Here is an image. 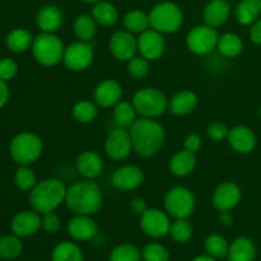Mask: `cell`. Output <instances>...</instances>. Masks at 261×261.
<instances>
[{
	"mask_svg": "<svg viewBox=\"0 0 261 261\" xmlns=\"http://www.w3.org/2000/svg\"><path fill=\"white\" fill-rule=\"evenodd\" d=\"M129 133L133 149L143 158H149L158 153L165 142V129L153 119H138L129 127Z\"/></svg>",
	"mask_w": 261,
	"mask_h": 261,
	"instance_id": "1",
	"label": "cell"
},
{
	"mask_svg": "<svg viewBox=\"0 0 261 261\" xmlns=\"http://www.w3.org/2000/svg\"><path fill=\"white\" fill-rule=\"evenodd\" d=\"M103 196L101 189L96 182L81 181L66 190L65 201L68 209L74 214L79 216H92L101 209Z\"/></svg>",
	"mask_w": 261,
	"mask_h": 261,
	"instance_id": "2",
	"label": "cell"
},
{
	"mask_svg": "<svg viewBox=\"0 0 261 261\" xmlns=\"http://www.w3.org/2000/svg\"><path fill=\"white\" fill-rule=\"evenodd\" d=\"M66 190L68 189L59 178H46V180L40 181L31 190V206L38 214L55 212V209L65 201Z\"/></svg>",
	"mask_w": 261,
	"mask_h": 261,
	"instance_id": "3",
	"label": "cell"
},
{
	"mask_svg": "<svg viewBox=\"0 0 261 261\" xmlns=\"http://www.w3.org/2000/svg\"><path fill=\"white\" fill-rule=\"evenodd\" d=\"M150 28L163 33H175L181 28L184 13L177 4L162 2L155 4L149 12Z\"/></svg>",
	"mask_w": 261,
	"mask_h": 261,
	"instance_id": "4",
	"label": "cell"
},
{
	"mask_svg": "<svg viewBox=\"0 0 261 261\" xmlns=\"http://www.w3.org/2000/svg\"><path fill=\"white\" fill-rule=\"evenodd\" d=\"M65 47L63 41L54 33L42 32L33 40L32 54L43 66H55L63 61Z\"/></svg>",
	"mask_w": 261,
	"mask_h": 261,
	"instance_id": "5",
	"label": "cell"
},
{
	"mask_svg": "<svg viewBox=\"0 0 261 261\" xmlns=\"http://www.w3.org/2000/svg\"><path fill=\"white\" fill-rule=\"evenodd\" d=\"M42 140L33 133H20L10 142L9 152L13 161L22 166L33 163L42 154Z\"/></svg>",
	"mask_w": 261,
	"mask_h": 261,
	"instance_id": "6",
	"label": "cell"
},
{
	"mask_svg": "<svg viewBox=\"0 0 261 261\" xmlns=\"http://www.w3.org/2000/svg\"><path fill=\"white\" fill-rule=\"evenodd\" d=\"M133 106L142 117L154 119L165 114L168 109V99L160 89L145 87L134 94Z\"/></svg>",
	"mask_w": 261,
	"mask_h": 261,
	"instance_id": "7",
	"label": "cell"
},
{
	"mask_svg": "<svg viewBox=\"0 0 261 261\" xmlns=\"http://www.w3.org/2000/svg\"><path fill=\"white\" fill-rule=\"evenodd\" d=\"M166 212L175 219L189 218L195 209V198L189 189L176 186L170 189L165 196Z\"/></svg>",
	"mask_w": 261,
	"mask_h": 261,
	"instance_id": "8",
	"label": "cell"
},
{
	"mask_svg": "<svg viewBox=\"0 0 261 261\" xmlns=\"http://www.w3.org/2000/svg\"><path fill=\"white\" fill-rule=\"evenodd\" d=\"M219 35L216 28L208 24L195 25L186 36V45L196 55H208L218 45Z\"/></svg>",
	"mask_w": 261,
	"mask_h": 261,
	"instance_id": "9",
	"label": "cell"
},
{
	"mask_svg": "<svg viewBox=\"0 0 261 261\" xmlns=\"http://www.w3.org/2000/svg\"><path fill=\"white\" fill-rule=\"evenodd\" d=\"M94 53L92 45L84 41H78L65 47L63 63L69 70L83 71L93 63Z\"/></svg>",
	"mask_w": 261,
	"mask_h": 261,
	"instance_id": "10",
	"label": "cell"
},
{
	"mask_svg": "<svg viewBox=\"0 0 261 261\" xmlns=\"http://www.w3.org/2000/svg\"><path fill=\"white\" fill-rule=\"evenodd\" d=\"M140 228L152 239H162L170 234L171 221L166 213L160 209H147L140 216Z\"/></svg>",
	"mask_w": 261,
	"mask_h": 261,
	"instance_id": "11",
	"label": "cell"
},
{
	"mask_svg": "<svg viewBox=\"0 0 261 261\" xmlns=\"http://www.w3.org/2000/svg\"><path fill=\"white\" fill-rule=\"evenodd\" d=\"M133 143L130 133L124 127L112 130L105 142V152L112 161H124L132 153Z\"/></svg>",
	"mask_w": 261,
	"mask_h": 261,
	"instance_id": "12",
	"label": "cell"
},
{
	"mask_svg": "<svg viewBox=\"0 0 261 261\" xmlns=\"http://www.w3.org/2000/svg\"><path fill=\"white\" fill-rule=\"evenodd\" d=\"M137 40L138 51L140 53V56L145 58L147 60H157L165 53V38H163L162 33L153 28L140 33Z\"/></svg>",
	"mask_w": 261,
	"mask_h": 261,
	"instance_id": "13",
	"label": "cell"
},
{
	"mask_svg": "<svg viewBox=\"0 0 261 261\" xmlns=\"http://www.w3.org/2000/svg\"><path fill=\"white\" fill-rule=\"evenodd\" d=\"M110 51L121 61H129L138 51V40L129 31H117L110 40Z\"/></svg>",
	"mask_w": 261,
	"mask_h": 261,
	"instance_id": "14",
	"label": "cell"
},
{
	"mask_svg": "<svg viewBox=\"0 0 261 261\" xmlns=\"http://www.w3.org/2000/svg\"><path fill=\"white\" fill-rule=\"evenodd\" d=\"M144 181V173L142 168L134 165L121 166L112 173L111 182L115 189L121 191L135 190Z\"/></svg>",
	"mask_w": 261,
	"mask_h": 261,
	"instance_id": "15",
	"label": "cell"
},
{
	"mask_svg": "<svg viewBox=\"0 0 261 261\" xmlns=\"http://www.w3.org/2000/svg\"><path fill=\"white\" fill-rule=\"evenodd\" d=\"M122 97V87L114 79H106L97 84L94 89V102L101 109L115 107Z\"/></svg>",
	"mask_w": 261,
	"mask_h": 261,
	"instance_id": "16",
	"label": "cell"
},
{
	"mask_svg": "<svg viewBox=\"0 0 261 261\" xmlns=\"http://www.w3.org/2000/svg\"><path fill=\"white\" fill-rule=\"evenodd\" d=\"M242 198L241 189L234 182H223L213 194V205L217 211L229 212L240 203Z\"/></svg>",
	"mask_w": 261,
	"mask_h": 261,
	"instance_id": "17",
	"label": "cell"
},
{
	"mask_svg": "<svg viewBox=\"0 0 261 261\" xmlns=\"http://www.w3.org/2000/svg\"><path fill=\"white\" fill-rule=\"evenodd\" d=\"M12 232L18 237H31L41 228V217L35 211H24L15 214L10 222Z\"/></svg>",
	"mask_w": 261,
	"mask_h": 261,
	"instance_id": "18",
	"label": "cell"
},
{
	"mask_svg": "<svg viewBox=\"0 0 261 261\" xmlns=\"http://www.w3.org/2000/svg\"><path fill=\"white\" fill-rule=\"evenodd\" d=\"M97 232H98V226L91 218V216L75 214V217L68 222V233L75 241H91L96 237Z\"/></svg>",
	"mask_w": 261,
	"mask_h": 261,
	"instance_id": "19",
	"label": "cell"
},
{
	"mask_svg": "<svg viewBox=\"0 0 261 261\" xmlns=\"http://www.w3.org/2000/svg\"><path fill=\"white\" fill-rule=\"evenodd\" d=\"M227 139H228L232 149L241 154L250 153L251 150H254L255 145H256V137H255L254 132L244 125H237V126L229 129Z\"/></svg>",
	"mask_w": 261,
	"mask_h": 261,
	"instance_id": "20",
	"label": "cell"
},
{
	"mask_svg": "<svg viewBox=\"0 0 261 261\" xmlns=\"http://www.w3.org/2000/svg\"><path fill=\"white\" fill-rule=\"evenodd\" d=\"M231 15V5L227 0H211L205 5L203 18L205 24L217 28L223 25Z\"/></svg>",
	"mask_w": 261,
	"mask_h": 261,
	"instance_id": "21",
	"label": "cell"
},
{
	"mask_svg": "<svg viewBox=\"0 0 261 261\" xmlns=\"http://www.w3.org/2000/svg\"><path fill=\"white\" fill-rule=\"evenodd\" d=\"M75 165L78 172L88 180L97 178L103 170V161H102L101 155L93 150H86V152L81 153L76 158Z\"/></svg>",
	"mask_w": 261,
	"mask_h": 261,
	"instance_id": "22",
	"label": "cell"
},
{
	"mask_svg": "<svg viewBox=\"0 0 261 261\" xmlns=\"http://www.w3.org/2000/svg\"><path fill=\"white\" fill-rule=\"evenodd\" d=\"M64 17L56 5H45L38 10L36 23L42 32L54 33L63 25Z\"/></svg>",
	"mask_w": 261,
	"mask_h": 261,
	"instance_id": "23",
	"label": "cell"
},
{
	"mask_svg": "<svg viewBox=\"0 0 261 261\" xmlns=\"http://www.w3.org/2000/svg\"><path fill=\"white\" fill-rule=\"evenodd\" d=\"M256 257V247L247 237H239L228 247V261H254Z\"/></svg>",
	"mask_w": 261,
	"mask_h": 261,
	"instance_id": "24",
	"label": "cell"
},
{
	"mask_svg": "<svg viewBox=\"0 0 261 261\" xmlns=\"http://www.w3.org/2000/svg\"><path fill=\"white\" fill-rule=\"evenodd\" d=\"M196 166L195 153L189 152V150H178L177 153L171 157L170 160V171L177 177H185L190 175Z\"/></svg>",
	"mask_w": 261,
	"mask_h": 261,
	"instance_id": "25",
	"label": "cell"
},
{
	"mask_svg": "<svg viewBox=\"0 0 261 261\" xmlns=\"http://www.w3.org/2000/svg\"><path fill=\"white\" fill-rule=\"evenodd\" d=\"M198 106V97L191 91H181L168 102V109L176 116H184L194 111Z\"/></svg>",
	"mask_w": 261,
	"mask_h": 261,
	"instance_id": "26",
	"label": "cell"
},
{
	"mask_svg": "<svg viewBox=\"0 0 261 261\" xmlns=\"http://www.w3.org/2000/svg\"><path fill=\"white\" fill-rule=\"evenodd\" d=\"M234 14L240 24H252L261 15V0H241L237 4Z\"/></svg>",
	"mask_w": 261,
	"mask_h": 261,
	"instance_id": "27",
	"label": "cell"
},
{
	"mask_svg": "<svg viewBox=\"0 0 261 261\" xmlns=\"http://www.w3.org/2000/svg\"><path fill=\"white\" fill-rule=\"evenodd\" d=\"M92 17L94 18L97 24H101L103 27H111L119 19V12L114 4L101 0V2L93 4Z\"/></svg>",
	"mask_w": 261,
	"mask_h": 261,
	"instance_id": "28",
	"label": "cell"
},
{
	"mask_svg": "<svg viewBox=\"0 0 261 261\" xmlns=\"http://www.w3.org/2000/svg\"><path fill=\"white\" fill-rule=\"evenodd\" d=\"M217 48L224 58L233 59L239 56L244 50V41L236 33H224V35L219 36Z\"/></svg>",
	"mask_w": 261,
	"mask_h": 261,
	"instance_id": "29",
	"label": "cell"
},
{
	"mask_svg": "<svg viewBox=\"0 0 261 261\" xmlns=\"http://www.w3.org/2000/svg\"><path fill=\"white\" fill-rule=\"evenodd\" d=\"M51 261H83V251L74 242L63 241L54 247Z\"/></svg>",
	"mask_w": 261,
	"mask_h": 261,
	"instance_id": "30",
	"label": "cell"
},
{
	"mask_svg": "<svg viewBox=\"0 0 261 261\" xmlns=\"http://www.w3.org/2000/svg\"><path fill=\"white\" fill-rule=\"evenodd\" d=\"M74 33L76 37L84 42H89L97 33V22L89 14H79L74 20Z\"/></svg>",
	"mask_w": 261,
	"mask_h": 261,
	"instance_id": "31",
	"label": "cell"
},
{
	"mask_svg": "<svg viewBox=\"0 0 261 261\" xmlns=\"http://www.w3.org/2000/svg\"><path fill=\"white\" fill-rule=\"evenodd\" d=\"M35 38L32 37V33L24 28H17L13 30L7 36V46L13 53H23L32 47V43Z\"/></svg>",
	"mask_w": 261,
	"mask_h": 261,
	"instance_id": "32",
	"label": "cell"
},
{
	"mask_svg": "<svg viewBox=\"0 0 261 261\" xmlns=\"http://www.w3.org/2000/svg\"><path fill=\"white\" fill-rule=\"evenodd\" d=\"M137 110L129 102H119L114 107V121L117 127L129 129L137 121Z\"/></svg>",
	"mask_w": 261,
	"mask_h": 261,
	"instance_id": "33",
	"label": "cell"
},
{
	"mask_svg": "<svg viewBox=\"0 0 261 261\" xmlns=\"http://www.w3.org/2000/svg\"><path fill=\"white\" fill-rule=\"evenodd\" d=\"M124 27L132 33H143L150 28L149 14L142 10H132L125 14Z\"/></svg>",
	"mask_w": 261,
	"mask_h": 261,
	"instance_id": "34",
	"label": "cell"
},
{
	"mask_svg": "<svg viewBox=\"0 0 261 261\" xmlns=\"http://www.w3.org/2000/svg\"><path fill=\"white\" fill-rule=\"evenodd\" d=\"M228 242L222 234L212 233L205 240V250L209 256L214 259H223L228 254Z\"/></svg>",
	"mask_w": 261,
	"mask_h": 261,
	"instance_id": "35",
	"label": "cell"
},
{
	"mask_svg": "<svg viewBox=\"0 0 261 261\" xmlns=\"http://www.w3.org/2000/svg\"><path fill=\"white\" fill-rule=\"evenodd\" d=\"M23 251V244L20 237L4 236L0 239V257L5 260H13L19 256Z\"/></svg>",
	"mask_w": 261,
	"mask_h": 261,
	"instance_id": "36",
	"label": "cell"
},
{
	"mask_svg": "<svg viewBox=\"0 0 261 261\" xmlns=\"http://www.w3.org/2000/svg\"><path fill=\"white\" fill-rule=\"evenodd\" d=\"M170 236L177 244H186L193 237V226L188 218H178L171 222Z\"/></svg>",
	"mask_w": 261,
	"mask_h": 261,
	"instance_id": "37",
	"label": "cell"
},
{
	"mask_svg": "<svg viewBox=\"0 0 261 261\" xmlns=\"http://www.w3.org/2000/svg\"><path fill=\"white\" fill-rule=\"evenodd\" d=\"M73 116L78 122L88 124L98 116V106L91 101H79L74 105Z\"/></svg>",
	"mask_w": 261,
	"mask_h": 261,
	"instance_id": "38",
	"label": "cell"
},
{
	"mask_svg": "<svg viewBox=\"0 0 261 261\" xmlns=\"http://www.w3.org/2000/svg\"><path fill=\"white\" fill-rule=\"evenodd\" d=\"M109 261H142V251L133 244L117 245L110 254Z\"/></svg>",
	"mask_w": 261,
	"mask_h": 261,
	"instance_id": "39",
	"label": "cell"
},
{
	"mask_svg": "<svg viewBox=\"0 0 261 261\" xmlns=\"http://www.w3.org/2000/svg\"><path fill=\"white\" fill-rule=\"evenodd\" d=\"M143 261H170V252L163 245L157 242L147 244L142 250Z\"/></svg>",
	"mask_w": 261,
	"mask_h": 261,
	"instance_id": "40",
	"label": "cell"
},
{
	"mask_svg": "<svg viewBox=\"0 0 261 261\" xmlns=\"http://www.w3.org/2000/svg\"><path fill=\"white\" fill-rule=\"evenodd\" d=\"M15 185L23 191H31L36 186V175L27 166H22L17 170L14 176Z\"/></svg>",
	"mask_w": 261,
	"mask_h": 261,
	"instance_id": "41",
	"label": "cell"
},
{
	"mask_svg": "<svg viewBox=\"0 0 261 261\" xmlns=\"http://www.w3.org/2000/svg\"><path fill=\"white\" fill-rule=\"evenodd\" d=\"M149 60L143 56H134L127 61V71L134 79H144L149 74Z\"/></svg>",
	"mask_w": 261,
	"mask_h": 261,
	"instance_id": "42",
	"label": "cell"
},
{
	"mask_svg": "<svg viewBox=\"0 0 261 261\" xmlns=\"http://www.w3.org/2000/svg\"><path fill=\"white\" fill-rule=\"evenodd\" d=\"M61 221L55 212L42 214L41 217V228L45 229L47 233H56L60 229Z\"/></svg>",
	"mask_w": 261,
	"mask_h": 261,
	"instance_id": "43",
	"label": "cell"
},
{
	"mask_svg": "<svg viewBox=\"0 0 261 261\" xmlns=\"http://www.w3.org/2000/svg\"><path fill=\"white\" fill-rule=\"evenodd\" d=\"M228 133L229 129L227 127V125L219 121L212 122V124H209V126L206 127V134H208V137L211 138L212 140H214V142H221V140L226 139V138L228 137Z\"/></svg>",
	"mask_w": 261,
	"mask_h": 261,
	"instance_id": "44",
	"label": "cell"
},
{
	"mask_svg": "<svg viewBox=\"0 0 261 261\" xmlns=\"http://www.w3.org/2000/svg\"><path fill=\"white\" fill-rule=\"evenodd\" d=\"M18 65L14 60L9 58L0 59V79L3 81H10L17 75Z\"/></svg>",
	"mask_w": 261,
	"mask_h": 261,
	"instance_id": "45",
	"label": "cell"
},
{
	"mask_svg": "<svg viewBox=\"0 0 261 261\" xmlns=\"http://www.w3.org/2000/svg\"><path fill=\"white\" fill-rule=\"evenodd\" d=\"M201 148V138L198 134H190L184 140V149L196 153Z\"/></svg>",
	"mask_w": 261,
	"mask_h": 261,
	"instance_id": "46",
	"label": "cell"
},
{
	"mask_svg": "<svg viewBox=\"0 0 261 261\" xmlns=\"http://www.w3.org/2000/svg\"><path fill=\"white\" fill-rule=\"evenodd\" d=\"M250 38L256 45H261V17L252 23L250 28Z\"/></svg>",
	"mask_w": 261,
	"mask_h": 261,
	"instance_id": "47",
	"label": "cell"
},
{
	"mask_svg": "<svg viewBox=\"0 0 261 261\" xmlns=\"http://www.w3.org/2000/svg\"><path fill=\"white\" fill-rule=\"evenodd\" d=\"M132 211L134 212L135 214H139L142 216L145 211H147V204H145V200L142 198H135L134 200L132 201Z\"/></svg>",
	"mask_w": 261,
	"mask_h": 261,
	"instance_id": "48",
	"label": "cell"
},
{
	"mask_svg": "<svg viewBox=\"0 0 261 261\" xmlns=\"http://www.w3.org/2000/svg\"><path fill=\"white\" fill-rule=\"evenodd\" d=\"M8 99H9V89H8L5 81L0 79V109L5 106Z\"/></svg>",
	"mask_w": 261,
	"mask_h": 261,
	"instance_id": "49",
	"label": "cell"
},
{
	"mask_svg": "<svg viewBox=\"0 0 261 261\" xmlns=\"http://www.w3.org/2000/svg\"><path fill=\"white\" fill-rule=\"evenodd\" d=\"M219 221H221V223L223 224V226H229L232 222V218L228 214V212H222L221 217H219Z\"/></svg>",
	"mask_w": 261,
	"mask_h": 261,
	"instance_id": "50",
	"label": "cell"
},
{
	"mask_svg": "<svg viewBox=\"0 0 261 261\" xmlns=\"http://www.w3.org/2000/svg\"><path fill=\"white\" fill-rule=\"evenodd\" d=\"M191 261H217V259H214V257L209 256V255L206 254V255H199V256L194 257Z\"/></svg>",
	"mask_w": 261,
	"mask_h": 261,
	"instance_id": "51",
	"label": "cell"
},
{
	"mask_svg": "<svg viewBox=\"0 0 261 261\" xmlns=\"http://www.w3.org/2000/svg\"><path fill=\"white\" fill-rule=\"evenodd\" d=\"M82 2L87 3V4H96V3L101 2V0H82Z\"/></svg>",
	"mask_w": 261,
	"mask_h": 261,
	"instance_id": "52",
	"label": "cell"
},
{
	"mask_svg": "<svg viewBox=\"0 0 261 261\" xmlns=\"http://www.w3.org/2000/svg\"><path fill=\"white\" fill-rule=\"evenodd\" d=\"M260 116H261V107H260Z\"/></svg>",
	"mask_w": 261,
	"mask_h": 261,
	"instance_id": "53",
	"label": "cell"
}]
</instances>
